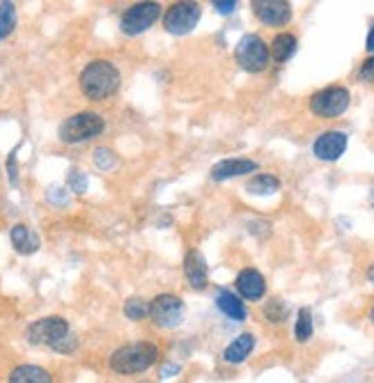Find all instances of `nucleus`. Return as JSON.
Here are the masks:
<instances>
[{
  "label": "nucleus",
  "mask_w": 374,
  "mask_h": 383,
  "mask_svg": "<svg viewBox=\"0 0 374 383\" xmlns=\"http://www.w3.org/2000/svg\"><path fill=\"white\" fill-rule=\"evenodd\" d=\"M120 88V71L108 60H95L81 71V90L92 101H102L115 95Z\"/></svg>",
  "instance_id": "f257e3e1"
},
{
  "label": "nucleus",
  "mask_w": 374,
  "mask_h": 383,
  "mask_svg": "<svg viewBox=\"0 0 374 383\" xmlns=\"http://www.w3.org/2000/svg\"><path fill=\"white\" fill-rule=\"evenodd\" d=\"M159 358V349L149 342H133L127 346H120L118 351H113L111 360V370L115 374H122V377H131V374H140L147 372L149 367L156 363Z\"/></svg>",
  "instance_id": "f03ea898"
},
{
  "label": "nucleus",
  "mask_w": 374,
  "mask_h": 383,
  "mask_svg": "<svg viewBox=\"0 0 374 383\" xmlns=\"http://www.w3.org/2000/svg\"><path fill=\"white\" fill-rule=\"evenodd\" d=\"M104 118L99 113H92V111H85V113H76L67 118L60 124V136L62 142L67 144H76V142H85V140H92L97 138L99 133L104 131Z\"/></svg>",
  "instance_id": "7ed1b4c3"
},
{
  "label": "nucleus",
  "mask_w": 374,
  "mask_h": 383,
  "mask_svg": "<svg viewBox=\"0 0 374 383\" xmlns=\"http://www.w3.org/2000/svg\"><path fill=\"white\" fill-rule=\"evenodd\" d=\"M234 57L239 62L241 69L250 71V74H257V71H264L269 67V46L264 44V39L260 35H246V37L239 39L234 50Z\"/></svg>",
  "instance_id": "20e7f679"
},
{
  "label": "nucleus",
  "mask_w": 374,
  "mask_h": 383,
  "mask_svg": "<svg viewBox=\"0 0 374 383\" xmlns=\"http://www.w3.org/2000/svg\"><path fill=\"white\" fill-rule=\"evenodd\" d=\"M351 95L347 88H340V85H333V88L319 90L317 95H312L310 99V111L317 115V118L330 120L342 115L349 108Z\"/></svg>",
  "instance_id": "39448f33"
},
{
  "label": "nucleus",
  "mask_w": 374,
  "mask_h": 383,
  "mask_svg": "<svg viewBox=\"0 0 374 383\" xmlns=\"http://www.w3.org/2000/svg\"><path fill=\"white\" fill-rule=\"evenodd\" d=\"M184 301L175 294H161L149 303V317L156 326L161 328H175L184 321Z\"/></svg>",
  "instance_id": "423d86ee"
},
{
  "label": "nucleus",
  "mask_w": 374,
  "mask_h": 383,
  "mask_svg": "<svg viewBox=\"0 0 374 383\" xmlns=\"http://www.w3.org/2000/svg\"><path fill=\"white\" fill-rule=\"evenodd\" d=\"M203 7L198 3H175L165 12L163 26L170 35H186L198 26Z\"/></svg>",
  "instance_id": "0eeeda50"
},
{
  "label": "nucleus",
  "mask_w": 374,
  "mask_h": 383,
  "mask_svg": "<svg viewBox=\"0 0 374 383\" xmlns=\"http://www.w3.org/2000/svg\"><path fill=\"white\" fill-rule=\"evenodd\" d=\"M161 17V5L159 3H138L131 5L122 14L120 28L127 35H140L145 32L149 26H154V21Z\"/></svg>",
  "instance_id": "6e6552de"
},
{
  "label": "nucleus",
  "mask_w": 374,
  "mask_h": 383,
  "mask_svg": "<svg viewBox=\"0 0 374 383\" xmlns=\"http://www.w3.org/2000/svg\"><path fill=\"white\" fill-rule=\"evenodd\" d=\"M28 342L30 344H46L53 346L60 342L62 337L69 335V324L62 317H46L28 326Z\"/></svg>",
  "instance_id": "1a4fd4ad"
},
{
  "label": "nucleus",
  "mask_w": 374,
  "mask_h": 383,
  "mask_svg": "<svg viewBox=\"0 0 374 383\" xmlns=\"http://www.w3.org/2000/svg\"><path fill=\"white\" fill-rule=\"evenodd\" d=\"M253 12L264 26L271 28L290 24L292 19V5L285 3V0H257V3H253Z\"/></svg>",
  "instance_id": "9d476101"
},
{
  "label": "nucleus",
  "mask_w": 374,
  "mask_h": 383,
  "mask_svg": "<svg viewBox=\"0 0 374 383\" xmlns=\"http://www.w3.org/2000/svg\"><path fill=\"white\" fill-rule=\"evenodd\" d=\"M344 149H347V133L342 131H326L321 133L312 144L315 156L321 158V161H337Z\"/></svg>",
  "instance_id": "9b49d317"
},
{
  "label": "nucleus",
  "mask_w": 374,
  "mask_h": 383,
  "mask_svg": "<svg viewBox=\"0 0 374 383\" xmlns=\"http://www.w3.org/2000/svg\"><path fill=\"white\" fill-rule=\"evenodd\" d=\"M236 292L241 294V299L246 301H260L264 294H267V283H264V276L255 269H243L239 276H236Z\"/></svg>",
  "instance_id": "f8f14e48"
},
{
  "label": "nucleus",
  "mask_w": 374,
  "mask_h": 383,
  "mask_svg": "<svg viewBox=\"0 0 374 383\" xmlns=\"http://www.w3.org/2000/svg\"><path fill=\"white\" fill-rule=\"evenodd\" d=\"M184 276L189 280V285L193 289H205L209 283V271H207V262L205 257L200 255L198 250H189L184 257Z\"/></svg>",
  "instance_id": "ddd939ff"
},
{
  "label": "nucleus",
  "mask_w": 374,
  "mask_h": 383,
  "mask_svg": "<svg viewBox=\"0 0 374 383\" xmlns=\"http://www.w3.org/2000/svg\"><path fill=\"white\" fill-rule=\"evenodd\" d=\"M255 170H257V163L250 161V158H225V161L216 163L212 168V179L214 182H225V179L248 175V172H255Z\"/></svg>",
  "instance_id": "4468645a"
},
{
  "label": "nucleus",
  "mask_w": 374,
  "mask_h": 383,
  "mask_svg": "<svg viewBox=\"0 0 374 383\" xmlns=\"http://www.w3.org/2000/svg\"><path fill=\"white\" fill-rule=\"evenodd\" d=\"M253 346H255V337L250 333H243V335H239L232 344L227 346L225 353H223V358H225V363H230V365H239V363H243V360L250 356Z\"/></svg>",
  "instance_id": "2eb2a0df"
},
{
  "label": "nucleus",
  "mask_w": 374,
  "mask_h": 383,
  "mask_svg": "<svg viewBox=\"0 0 374 383\" xmlns=\"http://www.w3.org/2000/svg\"><path fill=\"white\" fill-rule=\"evenodd\" d=\"M216 306L225 317H230L232 321H243L246 319V306L236 294L232 292H221L216 296Z\"/></svg>",
  "instance_id": "dca6fc26"
},
{
  "label": "nucleus",
  "mask_w": 374,
  "mask_h": 383,
  "mask_svg": "<svg viewBox=\"0 0 374 383\" xmlns=\"http://www.w3.org/2000/svg\"><path fill=\"white\" fill-rule=\"evenodd\" d=\"M10 383H53L51 374L37 365H19L10 374Z\"/></svg>",
  "instance_id": "f3484780"
},
{
  "label": "nucleus",
  "mask_w": 374,
  "mask_h": 383,
  "mask_svg": "<svg viewBox=\"0 0 374 383\" xmlns=\"http://www.w3.org/2000/svg\"><path fill=\"white\" fill-rule=\"evenodd\" d=\"M294 50H297V37H294V35H290V32H280L271 41L269 55L276 62L283 64V62H287L294 55Z\"/></svg>",
  "instance_id": "a211bd4d"
},
{
  "label": "nucleus",
  "mask_w": 374,
  "mask_h": 383,
  "mask_svg": "<svg viewBox=\"0 0 374 383\" xmlns=\"http://www.w3.org/2000/svg\"><path fill=\"white\" fill-rule=\"evenodd\" d=\"M10 239H12V245L17 248L19 252H24V255H30L39 248V236L30 232L26 225H14L12 232H10Z\"/></svg>",
  "instance_id": "6ab92c4d"
},
{
  "label": "nucleus",
  "mask_w": 374,
  "mask_h": 383,
  "mask_svg": "<svg viewBox=\"0 0 374 383\" xmlns=\"http://www.w3.org/2000/svg\"><path fill=\"white\" fill-rule=\"evenodd\" d=\"M280 189V182L278 177L273 175H257L248 182L246 191L255 193V195H269V193H276Z\"/></svg>",
  "instance_id": "aec40b11"
},
{
  "label": "nucleus",
  "mask_w": 374,
  "mask_h": 383,
  "mask_svg": "<svg viewBox=\"0 0 374 383\" xmlns=\"http://www.w3.org/2000/svg\"><path fill=\"white\" fill-rule=\"evenodd\" d=\"M14 24H17L14 3H0V39L10 37L14 30Z\"/></svg>",
  "instance_id": "412c9836"
},
{
  "label": "nucleus",
  "mask_w": 374,
  "mask_h": 383,
  "mask_svg": "<svg viewBox=\"0 0 374 383\" xmlns=\"http://www.w3.org/2000/svg\"><path fill=\"white\" fill-rule=\"evenodd\" d=\"M294 335H297L299 342H308V339L312 337V315L308 308L299 310V319H297V328H294Z\"/></svg>",
  "instance_id": "4be33fe9"
},
{
  "label": "nucleus",
  "mask_w": 374,
  "mask_h": 383,
  "mask_svg": "<svg viewBox=\"0 0 374 383\" xmlns=\"http://www.w3.org/2000/svg\"><path fill=\"white\" fill-rule=\"evenodd\" d=\"M124 315L129 317L131 321H140V319H145V317L149 315V303L145 299H129L124 303Z\"/></svg>",
  "instance_id": "5701e85b"
},
{
  "label": "nucleus",
  "mask_w": 374,
  "mask_h": 383,
  "mask_svg": "<svg viewBox=\"0 0 374 383\" xmlns=\"http://www.w3.org/2000/svg\"><path fill=\"white\" fill-rule=\"evenodd\" d=\"M287 306L280 299H273V301H269L267 306H264V317H267L269 321H273V324H280V321H285L287 319Z\"/></svg>",
  "instance_id": "b1692460"
},
{
  "label": "nucleus",
  "mask_w": 374,
  "mask_h": 383,
  "mask_svg": "<svg viewBox=\"0 0 374 383\" xmlns=\"http://www.w3.org/2000/svg\"><path fill=\"white\" fill-rule=\"evenodd\" d=\"M67 182H69V189L74 191V193H85V191H88V177H85L83 172L71 170Z\"/></svg>",
  "instance_id": "393cba45"
},
{
  "label": "nucleus",
  "mask_w": 374,
  "mask_h": 383,
  "mask_svg": "<svg viewBox=\"0 0 374 383\" xmlns=\"http://www.w3.org/2000/svg\"><path fill=\"white\" fill-rule=\"evenodd\" d=\"M95 163H97V168H104V170L111 168V165L115 163V158H113V154H111V149L99 147V149L95 151Z\"/></svg>",
  "instance_id": "a878e982"
},
{
  "label": "nucleus",
  "mask_w": 374,
  "mask_h": 383,
  "mask_svg": "<svg viewBox=\"0 0 374 383\" xmlns=\"http://www.w3.org/2000/svg\"><path fill=\"white\" fill-rule=\"evenodd\" d=\"M358 78L365 83H374V57H368L363 64H361V69H358Z\"/></svg>",
  "instance_id": "bb28decb"
},
{
  "label": "nucleus",
  "mask_w": 374,
  "mask_h": 383,
  "mask_svg": "<svg viewBox=\"0 0 374 383\" xmlns=\"http://www.w3.org/2000/svg\"><path fill=\"white\" fill-rule=\"evenodd\" d=\"M51 349H53V351H60V353H71V351L76 349V337H71V335L62 337L60 342L51 346Z\"/></svg>",
  "instance_id": "cd10ccee"
},
{
  "label": "nucleus",
  "mask_w": 374,
  "mask_h": 383,
  "mask_svg": "<svg viewBox=\"0 0 374 383\" xmlns=\"http://www.w3.org/2000/svg\"><path fill=\"white\" fill-rule=\"evenodd\" d=\"M7 172H10L12 184H17L19 182V175H17V149H14L10 154V158H7Z\"/></svg>",
  "instance_id": "c85d7f7f"
},
{
  "label": "nucleus",
  "mask_w": 374,
  "mask_h": 383,
  "mask_svg": "<svg viewBox=\"0 0 374 383\" xmlns=\"http://www.w3.org/2000/svg\"><path fill=\"white\" fill-rule=\"evenodd\" d=\"M214 7H216V10H218L221 14H232L234 7H236V3H234V0H216Z\"/></svg>",
  "instance_id": "c756f323"
},
{
  "label": "nucleus",
  "mask_w": 374,
  "mask_h": 383,
  "mask_svg": "<svg viewBox=\"0 0 374 383\" xmlns=\"http://www.w3.org/2000/svg\"><path fill=\"white\" fill-rule=\"evenodd\" d=\"M48 200L55 202V205H67V193L62 189H51L48 191Z\"/></svg>",
  "instance_id": "7c9ffc66"
},
{
  "label": "nucleus",
  "mask_w": 374,
  "mask_h": 383,
  "mask_svg": "<svg viewBox=\"0 0 374 383\" xmlns=\"http://www.w3.org/2000/svg\"><path fill=\"white\" fill-rule=\"evenodd\" d=\"M365 48H368L370 53H374V26H372V30L368 32V41H365Z\"/></svg>",
  "instance_id": "2f4dec72"
},
{
  "label": "nucleus",
  "mask_w": 374,
  "mask_h": 383,
  "mask_svg": "<svg viewBox=\"0 0 374 383\" xmlns=\"http://www.w3.org/2000/svg\"><path fill=\"white\" fill-rule=\"evenodd\" d=\"M368 280H370V283L374 285V264L370 266V271H368Z\"/></svg>",
  "instance_id": "473e14b6"
},
{
  "label": "nucleus",
  "mask_w": 374,
  "mask_h": 383,
  "mask_svg": "<svg viewBox=\"0 0 374 383\" xmlns=\"http://www.w3.org/2000/svg\"><path fill=\"white\" fill-rule=\"evenodd\" d=\"M370 202H372V207H374V189H372V193H370Z\"/></svg>",
  "instance_id": "72a5a7b5"
},
{
  "label": "nucleus",
  "mask_w": 374,
  "mask_h": 383,
  "mask_svg": "<svg viewBox=\"0 0 374 383\" xmlns=\"http://www.w3.org/2000/svg\"><path fill=\"white\" fill-rule=\"evenodd\" d=\"M370 319H372V324H374V308H372V312H370Z\"/></svg>",
  "instance_id": "f704fd0d"
},
{
  "label": "nucleus",
  "mask_w": 374,
  "mask_h": 383,
  "mask_svg": "<svg viewBox=\"0 0 374 383\" xmlns=\"http://www.w3.org/2000/svg\"><path fill=\"white\" fill-rule=\"evenodd\" d=\"M140 383H152V381H140Z\"/></svg>",
  "instance_id": "c9c22d12"
}]
</instances>
